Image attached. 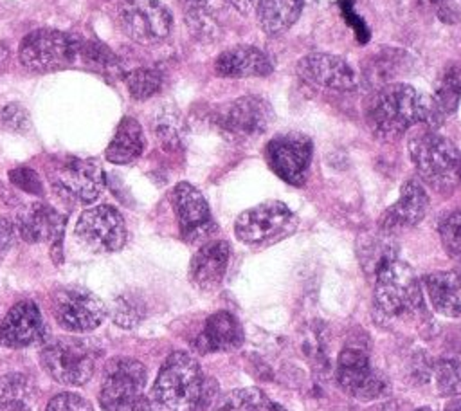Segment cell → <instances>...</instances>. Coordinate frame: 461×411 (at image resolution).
<instances>
[{"label": "cell", "instance_id": "6da1fadb", "mask_svg": "<svg viewBox=\"0 0 461 411\" xmlns=\"http://www.w3.org/2000/svg\"><path fill=\"white\" fill-rule=\"evenodd\" d=\"M216 393L198 361L185 352H173L162 364L151 388V411H202Z\"/></svg>", "mask_w": 461, "mask_h": 411}, {"label": "cell", "instance_id": "7a4b0ae2", "mask_svg": "<svg viewBox=\"0 0 461 411\" xmlns=\"http://www.w3.org/2000/svg\"><path fill=\"white\" fill-rule=\"evenodd\" d=\"M366 121L380 139H396L418 124L429 123L427 97L407 83H384L366 103Z\"/></svg>", "mask_w": 461, "mask_h": 411}, {"label": "cell", "instance_id": "3957f363", "mask_svg": "<svg viewBox=\"0 0 461 411\" xmlns=\"http://www.w3.org/2000/svg\"><path fill=\"white\" fill-rule=\"evenodd\" d=\"M375 274V301L387 315H416L423 310V294L414 270L391 249L367 269Z\"/></svg>", "mask_w": 461, "mask_h": 411}, {"label": "cell", "instance_id": "277c9868", "mask_svg": "<svg viewBox=\"0 0 461 411\" xmlns=\"http://www.w3.org/2000/svg\"><path fill=\"white\" fill-rule=\"evenodd\" d=\"M407 150L423 184L436 191H448L461 182L459 150L430 126L412 133Z\"/></svg>", "mask_w": 461, "mask_h": 411}, {"label": "cell", "instance_id": "5b68a950", "mask_svg": "<svg viewBox=\"0 0 461 411\" xmlns=\"http://www.w3.org/2000/svg\"><path fill=\"white\" fill-rule=\"evenodd\" d=\"M144 388V364L130 357H115L108 361L103 371L99 389L101 407L104 411H151Z\"/></svg>", "mask_w": 461, "mask_h": 411}, {"label": "cell", "instance_id": "8992f818", "mask_svg": "<svg viewBox=\"0 0 461 411\" xmlns=\"http://www.w3.org/2000/svg\"><path fill=\"white\" fill-rule=\"evenodd\" d=\"M99 348L77 337H58L45 342L40 361L45 371L59 384L83 386L97 366Z\"/></svg>", "mask_w": 461, "mask_h": 411}, {"label": "cell", "instance_id": "52a82bcc", "mask_svg": "<svg viewBox=\"0 0 461 411\" xmlns=\"http://www.w3.org/2000/svg\"><path fill=\"white\" fill-rule=\"evenodd\" d=\"M81 38L56 31V29H36L23 36L18 58L29 70H59L77 63Z\"/></svg>", "mask_w": 461, "mask_h": 411}, {"label": "cell", "instance_id": "ba28073f", "mask_svg": "<svg viewBox=\"0 0 461 411\" xmlns=\"http://www.w3.org/2000/svg\"><path fill=\"white\" fill-rule=\"evenodd\" d=\"M295 229L297 216L279 200H267L249 207L234 222V234L245 245H268L283 240Z\"/></svg>", "mask_w": 461, "mask_h": 411}, {"label": "cell", "instance_id": "9c48e42d", "mask_svg": "<svg viewBox=\"0 0 461 411\" xmlns=\"http://www.w3.org/2000/svg\"><path fill=\"white\" fill-rule=\"evenodd\" d=\"M313 144L306 133L286 130L276 133L265 146L268 168L286 184L303 186L312 166Z\"/></svg>", "mask_w": 461, "mask_h": 411}, {"label": "cell", "instance_id": "30bf717a", "mask_svg": "<svg viewBox=\"0 0 461 411\" xmlns=\"http://www.w3.org/2000/svg\"><path fill=\"white\" fill-rule=\"evenodd\" d=\"M122 32L140 45L164 41L173 27L169 9L158 0H122L117 9Z\"/></svg>", "mask_w": 461, "mask_h": 411}, {"label": "cell", "instance_id": "8fae6325", "mask_svg": "<svg viewBox=\"0 0 461 411\" xmlns=\"http://www.w3.org/2000/svg\"><path fill=\"white\" fill-rule=\"evenodd\" d=\"M214 121L232 139H256L272 124L274 108L261 96H241L221 105L214 114Z\"/></svg>", "mask_w": 461, "mask_h": 411}, {"label": "cell", "instance_id": "7c38bea8", "mask_svg": "<svg viewBox=\"0 0 461 411\" xmlns=\"http://www.w3.org/2000/svg\"><path fill=\"white\" fill-rule=\"evenodd\" d=\"M104 303L83 287H63L52 296V315L58 324L74 333L95 330L106 317Z\"/></svg>", "mask_w": 461, "mask_h": 411}, {"label": "cell", "instance_id": "4fadbf2b", "mask_svg": "<svg viewBox=\"0 0 461 411\" xmlns=\"http://www.w3.org/2000/svg\"><path fill=\"white\" fill-rule=\"evenodd\" d=\"M49 178L58 193L86 204L94 202L106 186L103 168L95 160L77 157L58 160L50 168Z\"/></svg>", "mask_w": 461, "mask_h": 411}, {"label": "cell", "instance_id": "5bb4252c", "mask_svg": "<svg viewBox=\"0 0 461 411\" xmlns=\"http://www.w3.org/2000/svg\"><path fill=\"white\" fill-rule=\"evenodd\" d=\"M76 236L92 252H115L126 243L124 218L106 204L88 207L77 218Z\"/></svg>", "mask_w": 461, "mask_h": 411}, {"label": "cell", "instance_id": "9a60e30c", "mask_svg": "<svg viewBox=\"0 0 461 411\" xmlns=\"http://www.w3.org/2000/svg\"><path fill=\"white\" fill-rule=\"evenodd\" d=\"M337 382L358 400H375L387 391L385 379L373 368L366 350L348 346L337 359Z\"/></svg>", "mask_w": 461, "mask_h": 411}, {"label": "cell", "instance_id": "2e32d148", "mask_svg": "<svg viewBox=\"0 0 461 411\" xmlns=\"http://www.w3.org/2000/svg\"><path fill=\"white\" fill-rule=\"evenodd\" d=\"M297 76L313 87L337 92H353L358 87L355 68L340 56L330 52H310L297 61Z\"/></svg>", "mask_w": 461, "mask_h": 411}, {"label": "cell", "instance_id": "e0dca14e", "mask_svg": "<svg viewBox=\"0 0 461 411\" xmlns=\"http://www.w3.org/2000/svg\"><path fill=\"white\" fill-rule=\"evenodd\" d=\"M171 204L185 242H200L214 231L205 196L189 182H178L171 191Z\"/></svg>", "mask_w": 461, "mask_h": 411}, {"label": "cell", "instance_id": "ac0fdd59", "mask_svg": "<svg viewBox=\"0 0 461 411\" xmlns=\"http://www.w3.org/2000/svg\"><path fill=\"white\" fill-rule=\"evenodd\" d=\"M45 341V323L34 301H20L9 308L0 323V344L27 348Z\"/></svg>", "mask_w": 461, "mask_h": 411}, {"label": "cell", "instance_id": "d6986e66", "mask_svg": "<svg viewBox=\"0 0 461 411\" xmlns=\"http://www.w3.org/2000/svg\"><path fill=\"white\" fill-rule=\"evenodd\" d=\"M429 195L420 178H407L402 184L398 200L380 218V229L387 234L414 227L429 211Z\"/></svg>", "mask_w": 461, "mask_h": 411}, {"label": "cell", "instance_id": "ffe728a7", "mask_svg": "<svg viewBox=\"0 0 461 411\" xmlns=\"http://www.w3.org/2000/svg\"><path fill=\"white\" fill-rule=\"evenodd\" d=\"M14 227L25 242H49L54 252L56 247H61L65 218L54 207L41 202H32L18 211L14 218Z\"/></svg>", "mask_w": 461, "mask_h": 411}, {"label": "cell", "instance_id": "44dd1931", "mask_svg": "<svg viewBox=\"0 0 461 411\" xmlns=\"http://www.w3.org/2000/svg\"><path fill=\"white\" fill-rule=\"evenodd\" d=\"M230 261V245L225 240L205 242L191 258L189 279L205 292L216 290L227 274Z\"/></svg>", "mask_w": 461, "mask_h": 411}, {"label": "cell", "instance_id": "7402d4cb", "mask_svg": "<svg viewBox=\"0 0 461 411\" xmlns=\"http://www.w3.org/2000/svg\"><path fill=\"white\" fill-rule=\"evenodd\" d=\"M274 70L270 58L254 45H232L221 50L214 61V72L221 78H263Z\"/></svg>", "mask_w": 461, "mask_h": 411}, {"label": "cell", "instance_id": "603a6c76", "mask_svg": "<svg viewBox=\"0 0 461 411\" xmlns=\"http://www.w3.org/2000/svg\"><path fill=\"white\" fill-rule=\"evenodd\" d=\"M243 342V328L240 321L227 310H218L205 319L203 330L194 341L200 353L232 352Z\"/></svg>", "mask_w": 461, "mask_h": 411}, {"label": "cell", "instance_id": "cb8c5ba5", "mask_svg": "<svg viewBox=\"0 0 461 411\" xmlns=\"http://www.w3.org/2000/svg\"><path fill=\"white\" fill-rule=\"evenodd\" d=\"M461 99V63H448L430 94L429 103V123L427 126L434 128L441 124L448 115H452Z\"/></svg>", "mask_w": 461, "mask_h": 411}, {"label": "cell", "instance_id": "d4e9b609", "mask_svg": "<svg viewBox=\"0 0 461 411\" xmlns=\"http://www.w3.org/2000/svg\"><path fill=\"white\" fill-rule=\"evenodd\" d=\"M223 0H185L184 20L189 32L205 43H212L223 31Z\"/></svg>", "mask_w": 461, "mask_h": 411}, {"label": "cell", "instance_id": "484cf974", "mask_svg": "<svg viewBox=\"0 0 461 411\" xmlns=\"http://www.w3.org/2000/svg\"><path fill=\"white\" fill-rule=\"evenodd\" d=\"M425 290L434 310L447 317H461V272L439 270L425 278Z\"/></svg>", "mask_w": 461, "mask_h": 411}, {"label": "cell", "instance_id": "4316f807", "mask_svg": "<svg viewBox=\"0 0 461 411\" xmlns=\"http://www.w3.org/2000/svg\"><path fill=\"white\" fill-rule=\"evenodd\" d=\"M144 151L142 126L133 117H122L110 144L106 146L104 157L113 164H130Z\"/></svg>", "mask_w": 461, "mask_h": 411}, {"label": "cell", "instance_id": "83f0119b", "mask_svg": "<svg viewBox=\"0 0 461 411\" xmlns=\"http://www.w3.org/2000/svg\"><path fill=\"white\" fill-rule=\"evenodd\" d=\"M304 0H259L256 9L261 29L267 34H281L290 29L301 11Z\"/></svg>", "mask_w": 461, "mask_h": 411}, {"label": "cell", "instance_id": "f1b7e54d", "mask_svg": "<svg viewBox=\"0 0 461 411\" xmlns=\"http://www.w3.org/2000/svg\"><path fill=\"white\" fill-rule=\"evenodd\" d=\"M216 411H286L258 388H243L230 391Z\"/></svg>", "mask_w": 461, "mask_h": 411}, {"label": "cell", "instance_id": "f546056e", "mask_svg": "<svg viewBox=\"0 0 461 411\" xmlns=\"http://www.w3.org/2000/svg\"><path fill=\"white\" fill-rule=\"evenodd\" d=\"M124 83H126V88H128V92L133 99L144 101V99H149V97H153L160 92L164 78L157 68L140 67V68L130 70L124 76Z\"/></svg>", "mask_w": 461, "mask_h": 411}, {"label": "cell", "instance_id": "4dcf8cb0", "mask_svg": "<svg viewBox=\"0 0 461 411\" xmlns=\"http://www.w3.org/2000/svg\"><path fill=\"white\" fill-rule=\"evenodd\" d=\"M77 63H83L97 72H117L119 70L117 56L106 45L97 43V41H88V40H81Z\"/></svg>", "mask_w": 461, "mask_h": 411}, {"label": "cell", "instance_id": "1f68e13d", "mask_svg": "<svg viewBox=\"0 0 461 411\" xmlns=\"http://www.w3.org/2000/svg\"><path fill=\"white\" fill-rule=\"evenodd\" d=\"M445 252L457 263L461 272V211L448 213L438 225Z\"/></svg>", "mask_w": 461, "mask_h": 411}, {"label": "cell", "instance_id": "d6a6232c", "mask_svg": "<svg viewBox=\"0 0 461 411\" xmlns=\"http://www.w3.org/2000/svg\"><path fill=\"white\" fill-rule=\"evenodd\" d=\"M112 319L121 328H133L144 319V303L133 296H121L110 308Z\"/></svg>", "mask_w": 461, "mask_h": 411}, {"label": "cell", "instance_id": "836d02e7", "mask_svg": "<svg viewBox=\"0 0 461 411\" xmlns=\"http://www.w3.org/2000/svg\"><path fill=\"white\" fill-rule=\"evenodd\" d=\"M155 135L167 148H176L182 141V130L175 112H160L155 119Z\"/></svg>", "mask_w": 461, "mask_h": 411}, {"label": "cell", "instance_id": "e575fe53", "mask_svg": "<svg viewBox=\"0 0 461 411\" xmlns=\"http://www.w3.org/2000/svg\"><path fill=\"white\" fill-rule=\"evenodd\" d=\"M425 9L441 23L454 25L461 22V0H421Z\"/></svg>", "mask_w": 461, "mask_h": 411}, {"label": "cell", "instance_id": "d590c367", "mask_svg": "<svg viewBox=\"0 0 461 411\" xmlns=\"http://www.w3.org/2000/svg\"><path fill=\"white\" fill-rule=\"evenodd\" d=\"M29 391H31V384L23 375L11 373L0 379V402H5V400L25 402Z\"/></svg>", "mask_w": 461, "mask_h": 411}, {"label": "cell", "instance_id": "8d00e7d4", "mask_svg": "<svg viewBox=\"0 0 461 411\" xmlns=\"http://www.w3.org/2000/svg\"><path fill=\"white\" fill-rule=\"evenodd\" d=\"M436 377L441 391L448 395H461V364L454 361L439 362Z\"/></svg>", "mask_w": 461, "mask_h": 411}, {"label": "cell", "instance_id": "74e56055", "mask_svg": "<svg viewBox=\"0 0 461 411\" xmlns=\"http://www.w3.org/2000/svg\"><path fill=\"white\" fill-rule=\"evenodd\" d=\"M9 180L11 184H14L16 187L31 193V195H43V182L40 178V175L27 166H20L9 171Z\"/></svg>", "mask_w": 461, "mask_h": 411}, {"label": "cell", "instance_id": "f35d334b", "mask_svg": "<svg viewBox=\"0 0 461 411\" xmlns=\"http://www.w3.org/2000/svg\"><path fill=\"white\" fill-rule=\"evenodd\" d=\"M2 123L13 130V132H25L31 126V119H29V112L23 105L20 103H9L2 108Z\"/></svg>", "mask_w": 461, "mask_h": 411}, {"label": "cell", "instance_id": "ab89813d", "mask_svg": "<svg viewBox=\"0 0 461 411\" xmlns=\"http://www.w3.org/2000/svg\"><path fill=\"white\" fill-rule=\"evenodd\" d=\"M45 411H94L92 404L77 393H59L50 398Z\"/></svg>", "mask_w": 461, "mask_h": 411}, {"label": "cell", "instance_id": "60d3db41", "mask_svg": "<svg viewBox=\"0 0 461 411\" xmlns=\"http://www.w3.org/2000/svg\"><path fill=\"white\" fill-rule=\"evenodd\" d=\"M14 236H16L14 224L7 218H0V252L9 249L14 243Z\"/></svg>", "mask_w": 461, "mask_h": 411}, {"label": "cell", "instance_id": "b9f144b4", "mask_svg": "<svg viewBox=\"0 0 461 411\" xmlns=\"http://www.w3.org/2000/svg\"><path fill=\"white\" fill-rule=\"evenodd\" d=\"M227 5H230L234 11L241 13V14H250L256 13L259 0H223Z\"/></svg>", "mask_w": 461, "mask_h": 411}, {"label": "cell", "instance_id": "7bdbcfd3", "mask_svg": "<svg viewBox=\"0 0 461 411\" xmlns=\"http://www.w3.org/2000/svg\"><path fill=\"white\" fill-rule=\"evenodd\" d=\"M0 411H31L22 400H5L0 402Z\"/></svg>", "mask_w": 461, "mask_h": 411}, {"label": "cell", "instance_id": "ee69618b", "mask_svg": "<svg viewBox=\"0 0 461 411\" xmlns=\"http://www.w3.org/2000/svg\"><path fill=\"white\" fill-rule=\"evenodd\" d=\"M445 411H461V398H456V400L448 402L447 407H445Z\"/></svg>", "mask_w": 461, "mask_h": 411}, {"label": "cell", "instance_id": "f6af8a7d", "mask_svg": "<svg viewBox=\"0 0 461 411\" xmlns=\"http://www.w3.org/2000/svg\"><path fill=\"white\" fill-rule=\"evenodd\" d=\"M5 59H7V50L4 45H0V67L5 63Z\"/></svg>", "mask_w": 461, "mask_h": 411}, {"label": "cell", "instance_id": "bcb514c9", "mask_svg": "<svg viewBox=\"0 0 461 411\" xmlns=\"http://www.w3.org/2000/svg\"><path fill=\"white\" fill-rule=\"evenodd\" d=\"M416 411H432V409H427V407H421V409H416Z\"/></svg>", "mask_w": 461, "mask_h": 411}]
</instances>
